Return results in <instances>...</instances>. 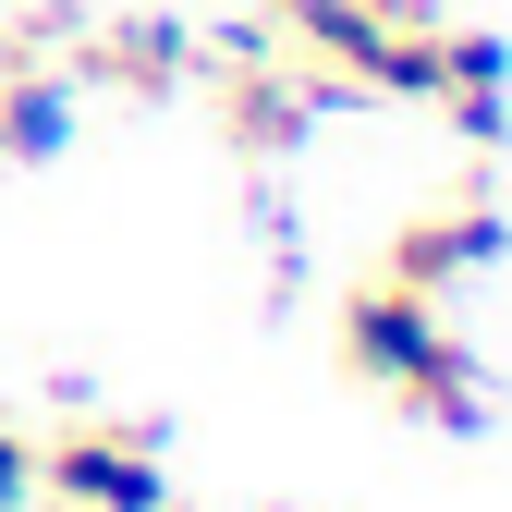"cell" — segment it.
Listing matches in <instances>:
<instances>
[{
    "label": "cell",
    "instance_id": "obj_2",
    "mask_svg": "<svg viewBox=\"0 0 512 512\" xmlns=\"http://www.w3.org/2000/svg\"><path fill=\"white\" fill-rule=\"evenodd\" d=\"M500 244H512V220L488 208V196H464V208H427V220H403L391 232V269H378V281H403V293H464L476 269H500Z\"/></svg>",
    "mask_w": 512,
    "mask_h": 512
},
{
    "label": "cell",
    "instance_id": "obj_4",
    "mask_svg": "<svg viewBox=\"0 0 512 512\" xmlns=\"http://www.w3.org/2000/svg\"><path fill=\"white\" fill-rule=\"evenodd\" d=\"M427 342H439V305H427V293H403V281L342 293V366H354V378H378V391H391Z\"/></svg>",
    "mask_w": 512,
    "mask_h": 512
},
{
    "label": "cell",
    "instance_id": "obj_5",
    "mask_svg": "<svg viewBox=\"0 0 512 512\" xmlns=\"http://www.w3.org/2000/svg\"><path fill=\"white\" fill-rule=\"evenodd\" d=\"M391 391H403V415H427V427H488V378H476V354H464L452 330H439Z\"/></svg>",
    "mask_w": 512,
    "mask_h": 512
},
{
    "label": "cell",
    "instance_id": "obj_1",
    "mask_svg": "<svg viewBox=\"0 0 512 512\" xmlns=\"http://www.w3.org/2000/svg\"><path fill=\"white\" fill-rule=\"evenodd\" d=\"M37 488H61V512H171L159 427H61L37 452Z\"/></svg>",
    "mask_w": 512,
    "mask_h": 512
},
{
    "label": "cell",
    "instance_id": "obj_6",
    "mask_svg": "<svg viewBox=\"0 0 512 512\" xmlns=\"http://www.w3.org/2000/svg\"><path fill=\"white\" fill-rule=\"evenodd\" d=\"M74 147V86L61 74H0V159H61Z\"/></svg>",
    "mask_w": 512,
    "mask_h": 512
},
{
    "label": "cell",
    "instance_id": "obj_7",
    "mask_svg": "<svg viewBox=\"0 0 512 512\" xmlns=\"http://www.w3.org/2000/svg\"><path fill=\"white\" fill-rule=\"evenodd\" d=\"M183 61H196V37H183L171 13H122V25L98 37V74H110V86H135V98L183 86Z\"/></svg>",
    "mask_w": 512,
    "mask_h": 512
},
{
    "label": "cell",
    "instance_id": "obj_3",
    "mask_svg": "<svg viewBox=\"0 0 512 512\" xmlns=\"http://www.w3.org/2000/svg\"><path fill=\"white\" fill-rule=\"evenodd\" d=\"M330 98H342L330 74H293V61H256V49H244V74H232V98H220V110H232V147L281 159V147H305V122L330 110Z\"/></svg>",
    "mask_w": 512,
    "mask_h": 512
},
{
    "label": "cell",
    "instance_id": "obj_9",
    "mask_svg": "<svg viewBox=\"0 0 512 512\" xmlns=\"http://www.w3.org/2000/svg\"><path fill=\"white\" fill-rule=\"evenodd\" d=\"M0 74H13V25H0Z\"/></svg>",
    "mask_w": 512,
    "mask_h": 512
},
{
    "label": "cell",
    "instance_id": "obj_8",
    "mask_svg": "<svg viewBox=\"0 0 512 512\" xmlns=\"http://www.w3.org/2000/svg\"><path fill=\"white\" fill-rule=\"evenodd\" d=\"M25 500H37V439L0 427V512H25Z\"/></svg>",
    "mask_w": 512,
    "mask_h": 512
}]
</instances>
